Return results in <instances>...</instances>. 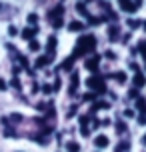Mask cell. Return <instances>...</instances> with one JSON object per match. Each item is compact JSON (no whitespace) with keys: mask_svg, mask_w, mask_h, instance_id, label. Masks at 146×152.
<instances>
[{"mask_svg":"<svg viewBox=\"0 0 146 152\" xmlns=\"http://www.w3.org/2000/svg\"><path fill=\"white\" fill-rule=\"evenodd\" d=\"M86 84L90 86V88H94V94H104L106 92V82H104V78L102 76H92V78H88L86 80Z\"/></svg>","mask_w":146,"mask_h":152,"instance_id":"6da1fadb","label":"cell"},{"mask_svg":"<svg viewBox=\"0 0 146 152\" xmlns=\"http://www.w3.org/2000/svg\"><path fill=\"white\" fill-rule=\"evenodd\" d=\"M78 44L84 48V52H90V50H94V46H96V38H94L92 34H88V36L80 38V40H78Z\"/></svg>","mask_w":146,"mask_h":152,"instance_id":"7a4b0ae2","label":"cell"},{"mask_svg":"<svg viewBox=\"0 0 146 152\" xmlns=\"http://www.w3.org/2000/svg\"><path fill=\"white\" fill-rule=\"evenodd\" d=\"M118 4H120V8H122L124 12H136V4L134 2H130V0H118Z\"/></svg>","mask_w":146,"mask_h":152,"instance_id":"3957f363","label":"cell"},{"mask_svg":"<svg viewBox=\"0 0 146 152\" xmlns=\"http://www.w3.org/2000/svg\"><path fill=\"white\" fill-rule=\"evenodd\" d=\"M36 32H38V28H24L22 30V38L24 40H34V36H36Z\"/></svg>","mask_w":146,"mask_h":152,"instance_id":"277c9868","label":"cell"},{"mask_svg":"<svg viewBox=\"0 0 146 152\" xmlns=\"http://www.w3.org/2000/svg\"><path fill=\"white\" fill-rule=\"evenodd\" d=\"M94 144H96V148H106L108 146V138L104 136V134H100V136L94 138Z\"/></svg>","mask_w":146,"mask_h":152,"instance_id":"5b68a950","label":"cell"},{"mask_svg":"<svg viewBox=\"0 0 146 152\" xmlns=\"http://www.w3.org/2000/svg\"><path fill=\"white\" fill-rule=\"evenodd\" d=\"M48 56H50V58H54V50H56V38L54 36H48Z\"/></svg>","mask_w":146,"mask_h":152,"instance_id":"8992f818","label":"cell"},{"mask_svg":"<svg viewBox=\"0 0 146 152\" xmlns=\"http://www.w3.org/2000/svg\"><path fill=\"white\" fill-rule=\"evenodd\" d=\"M76 86H78V72H72V76H70V94H74L76 92Z\"/></svg>","mask_w":146,"mask_h":152,"instance_id":"52a82bcc","label":"cell"},{"mask_svg":"<svg viewBox=\"0 0 146 152\" xmlns=\"http://www.w3.org/2000/svg\"><path fill=\"white\" fill-rule=\"evenodd\" d=\"M146 84V78L144 74H140V72H136V76H134V88H142Z\"/></svg>","mask_w":146,"mask_h":152,"instance_id":"ba28073f","label":"cell"},{"mask_svg":"<svg viewBox=\"0 0 146 152\" xmlns=\"http://www.w3.org/2000/svg\"><path fill=\"white\" fill-rule=\"evenodd\" d=\"M136 108H138L140 114H146V98L138 96V98H136Z\"/></svg>","mask_w":146,"mask_h":152,"instance_id":"9c48e42d","label":"cell"},{"mask_svg":"<svg viewBox=\"0 0 146 152\" xmlns=\"http://www.w3.org/2000/svg\"><path fill=\"white\" fill-rule=\"evenodd\" d=\"M68 30H72V32H80V30H84V24L78 22V20H74V22H70V24H68Z\"/></svg>","mask_w":146,"mask_h":152,"instance_id":"30bf717a","label":"cell"},{"mask_svg":"<svg viewBox=\"0 0 146 152\" xmlns=\"http://www.w3.org/2000/svg\"><path fill=\"white\" fill-rule=\"evenodd\" d=\"M86 68L90 70V72H94V70L98 68V56H94V58H90V60L86 62Z\"/></svg>","mask_w":146,"mask_h":152,"instance_id":"8fae6325","label":"cell"},{"mask_svg":"<svg viewBox=\"0 0 146 152\" xmlns=\"http://www.w3.org/2000/svg\"><path fill=\"white\" fill-rule=\"evenodd\" d=\"M52 60L50 56H40L38 60H36V68H44V66H48V62Z\"/></svg>","mask_w":146,"mask_h":152,"instance_id":"7c38bea8","label":"cell"},{"mask_svg":"<svg viewBox=\"0 0 146 152\" xmlns=\"http://www.w3.org/2000/svg\"><path fill=\"white\" fill-rule=\"evenodd\" d=\"M72 64H74V56H68L66 60L62 62V70H70V68H72Z\"/></svg>","mask_w":146,"mask_h":152,"instance_id":"4fadbf2b","label":"cell"},{"mask_svg":"<svg viewBox=\"0 0 146 152\" xmlns=\"http://www.w3.org/2000/svg\"><path fill=\"white\" fill-rule=\"evenodd\" d=\"M128 148H130V142H120V144L114 148V152H126Z\"/></svg>","mask_w":146,"mask_h":152,"instance_id":"5bb4252c","label":"cell"},{"mask_svg":"<svg viewBox=\"0 0 146 152\" xmlns=\"http://www.w3.org/2000/svg\"><path fill=\"white\" fill-rule=\"evenodd\" d=\"M66 150L68 152H80V146L76 142H66Z\"/></svg>","mask_w":146,"mask_h":152,"instance_id":"9a60e30c","label":"cell"},{"mask_svg":"<svg viewBox=\"0 0 146 152\" xmlns=\"http://www.w3.org/2000/svg\"><path fill=\"white\" fill-rule=\"evenodd\" d=\"M30 44H28V48H30V52H36V50H40V44L38 40H28Z\"/></svg>","mask_w":146,"mask_h":152,"instance_id":"2e32d148","label":"cell"},{"mask_svg":"<svg viewBox=\"0 0 146 152\" xmlns=\"http://www.w3.org/2000/svg\"><path fill=\"white\" fill-rule=\"evenodd\" d=\"M138 52L142 54V58H144V64H146V42H144V40H142V42L138 44Z\"/></svg>","mask_w":146,"mask_h":152,"instance_id":"e0dca14e","label":"cell"},{"mask_svg":"<svg viewBox=\"0 0 146 152\" xmlns=\"http://www.w3.org/2000/svg\"><path fill=\"white\" fill-rule=\"evenodd\" d=\"M98 108H108V102H104V100H100V102H94V106H92V112H96Z\"/></svg>","mask_w":146,"mask_h":152,"instance_id":"ac0fdd59","label":"cell"},{"mask_svg":"<svg viewBox=\"0 0 146 152\" xmlns=\"http://www.w3.org/2000/svg\"><path fill=\"white\" fill-rule=\"evenodd\" d=\"M108 36H110V40H116V38H118V28H116V26H110Z\"/></svg>","mask_w":146,"mask_h":152,"instance_id":"d6986e66","label":"cell"},{"mask_svg":"<svg viewBox=\"0 0 146 152\" xmlns=\"http://www.w3.org/2000/svg\"><path fill=\"white\" fill-rule=\"evenodd\" d=\"M114 78L118 80V84H124V82H126V74H124V72H116Z\"/></svg>","mask_w":146,"mask_h":152,"instance_id":"ffe728a7","label":"cell"},{"mask_svg":"<svg viewBox=\"0 0 146 152\" xmlns=\"http://www.w3.org/2000/svg\"><path fill=\"white\" fill-rule=\"evenodd\" d=\"M116 132H118V134H124V132H126V124H124V122H118V124H116Z\"/></svg>","mask_w":146,"mask_h":152,"instance_id":"44dd1931","label":"cell"},{"mask_svg":"<svg viewBox=\"0 0 146 152\" xmlns=\"http://www.w3.org/2000/svg\"><path fill=\"white\" fill-rule=\"evenodd\" d=\"M28 24H38V14H28Z\"/></svg>","mask_w":146,"mask_h":152,"instance_id":"7402d4cb","label":"cell"},{"mask_svg":"<svg viewBox=\"0 0 146 152\" xmlns=\"http://www.w3.org/2000/svg\"><path fill=\"white\" fill-rule=\"evenodd\" d=\"M76 10L80 12V14H88V12H86V6L82 4V2H78V4H76Z\"/></svg>","mask_w":146,"mask_h":152,"instance_id":"603a6c76","label":"cell"},{"mask_svg":"<svg viewBox=\"0 0 146 152\" xmlns=\"http://www.w3.org/2000/svg\"><path fill=\"white\" fill-rule=\"evenodd\" d=\"M50 22H52L54 28H60L62 26V18H54V20H50Z\"/></svg>","mask_w":146,"mask_h":152,"instance_id":"cb8c5ba5","label":"cell"},{"mask_svg":"<svg viewBox=\"0 0 146 152\" xmlns=\"http://www.w3.org/2000/svg\"><path fill=\"white\" fill-rule=\"evenodd\" d=\"M128 96H130V98H138V88H130Z\"/></svg>","mask_w":146,"mask_h":152,"instance_id":"d4e9b609","label":"cell"},{"mask_svg":"<svg viewBox=\"0 0 146 152\" xmlns=\"http://www.w3.org/2000/svg\"><path fill=\"white\" fill-rule=\"evenodd\" d=\"M80 134H82V136H88V134H90V128H88V126H80Z\"/></svg>","mask_w":146,"mask_h":152,"instance_id":"484cf974","label":"cell"},{"mask_svg":"<svg viewBox=\"0 0 146 152\" xmlns=\"http://www.w3.org/2000/svg\"><path fill=\"white\" fill-rule=\"evenodd\" d=\"M128 26H130V28H138L140 22H138V20H132V18H130V20H128Z\"/></svg>","mask_w":146,"mask_h":152,"instance_id":"4316f807","label":"cell"},{"mask_svg":"<svg viewBox=\"0 0 146 152\" xmlns=\"http://www.w3.org/2000/svg\"><path fill=\"white\" fill-rule=\"evenodd\" d=\"M8 34H10V36H16V34H18V28H16V26H10V28H8Z\"/></svg>","mask_w":146,"mask_h":152,"instance_id":"83f0119b","label":"cell"},{"mask_svg":"<svg viewBox=\"0 0 146 152\" xmlns=\"http://www.w3.org/2000/svg\"><path fill=\"white\" fill-rule=\"evenodd\" d=\"M18 60H20V64H22L24 68L28 66V60H26V56H18Z\"/></svg>","mask_w":146,"mask_h":152,"instance_id":"f1b7e54d","label":"cell"},{"mask_svg":"<svg viewBox=\"0 0 146 152\" xmlns=\"http://www.w3.org/2000/svg\"><path fill=\"white\" fill-rule=\"evenodd\" d=\"M66 116H68V118H72V116H76V108H70V112L66 114Z\"/></svg>","mask_w":146,"mask_h":152,"instance_id":"f546056e","label":"cell"},{"mask_svg":"<svg viewBox=\"0 0 146 152\" xmlns=\"http://www.w3.org/2000/svg\"><path fill=\"white\" fill-rule=\"evenodd\" d=\"M94 96H96V94H86L82 100H86V102H88V100H94Z\"/></svg>","mask_w":146,"mask_h":152,"instance_id":"4dcf8cb0","label":"cell"},{"mask_svg":"<svg viewBox=\"0 0 146 152\" xmlns=\"http://www.w3.org/2000/svg\"><path fill=\"white\" fill-rule=\"evenodd\" d=\"M124 116H126V118H130V116H134V110H126V112H124Z\"/></svg>","mask_w":146,"mask_h":152,"instance_id":"1f68e13d","label":"cell"},{"mask_svg":"<svg viewBox=\"0 0 146 152\" xmlns=\"http://www.w3.org/2000/svg\"><path fill=\"white\" fill-rule=\"evenodd\" d=\"M12 86H14V88H20V82H18V78H14V80H12Z\"/></svg>","mask_w":146,"mask_h":152,"instance_id":"d6a6232c","label":"cell"},{"mask_svg":"<svg viewBox=\"0 0 146 152\" xmlns=\"http://www.w3.org/2000/svg\"><path fill=\"white\" fill-rule=\"evenodd\" d=\"M0 90H6V82H4L2 78H0Z\"/></svg>","mask_w":146,"mask_h":152,"instance_id":"836d02e7","label":"cell"},{"mask_svg":"<svg viewBox=\"0 0 146 152\" xmlns=\"http://www.w3.org/2000/svg\"><path fill=\"white\" fill-rule=\"evenodd\" d=\"M130 70H134V72H138V66H136L134 62H130Z\"/></svg>","mask_w":146,"mask_h":152,"instance_id":"e575fe53","label":"cell"},{"mask_svg":"<svg viewBox=\"0 0 146 152\" xmlns=\"http://www.w3.org/2000/svg\"><path fill=\"white\" fill-rule=\"evenodd\" d=\"M134 4H136V6H140V4H142V0H134Z\"/></svg>","mask_w":146,"mask_h":152,"instance_id":"d590c367","label":"cell"},{"mask_svg":"<svg viewBox=\"0 0 146 152\" xmlns=\"http://www.w3.org/2000/svg\"><path fill=\"white\" fill-rule=\"evenodd\" d=\"M144 144H146V134H144Z\"/></svg>","mask_w":146,"mask_h":152,"instance_id":"8d00e7d4","label":"cell"},{"mask_svg":"<svg viewBox=\"0 0 146 152\" xmlns=\"http://www.w3.org/2000/svg\"><path fill=\"white\" fill-rule=\"evenodd\" d=\"M144 28H146V24H144Z\"/></svg>","mask_w":146,"mask_h":152,"instance_id":"74e56055","label":"cell"}]
</instances>
